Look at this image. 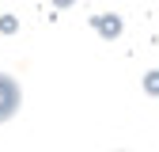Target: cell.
<instances>
[{"label": "cell", "instance_id": "2", "mask_svg": "<svg viewBox=\"0 0 159 152\" xmlns=\"http://www.w3.org/2000/svg\"><path fill=\"white\" fill-rule=\"evenodd\" d=\"M95 27L102 31L106 38H114L117 31H121V19H117V15H102V19H95Z\"/></svg>", "mask_w": 159, "mask_h": 152}, {"label": "cell", "instance_id": "5", "mask_svg": "<svg viewBox=\"0 0 159 152\" xmlns=\"http://www.w3.org/2000/svg\"><path fill=\"white\" fill-rule=\"evenodd\" d=\"M53 4H61V8H68V4H72V0H53Z\"/></svg>", "mask_w": 159, "mask_h": 152}, {"label": "cell", "instance_id": "1", "mask_svg": "<svg viewBox=\"0 0 159 152\" xmlns=\"http://www.w3.org/2000/svg\"><path fill=\"white\" fill-rule=\"evenodd\" d=\"M19 110V84L11 76H0V122H8Z\"/></svg>", "mask_w": 159, "mask_h": 152}, {"label": "cell", "instance_id": "3", "mask_svg": "<svg viewBox=\"0 0 159 152\" xmlns=\"http://www.w3.org/2000/svg\"><path fill=\"white\" fill-rule=\"evenodd\" d=\"M144 88H148V95H159V72H148L144 76Z\"/></svg>", "mask_w": 159, "mask_h": 152}, {"label": "cell", "instance_id": "4", "mask_svg": "<svg viewBox=\"0 0 159 152\" xmlns=\"http://www.w3.org/2000/svg\"><path fill=\"white\" fill-rule=\"evenodd\" d=\"M0 31H4V34H11V31H15V19H11V15H8V19H0Z\"/></svg>", "mask_w": 159, "mask_h": 152}]
</instances>
